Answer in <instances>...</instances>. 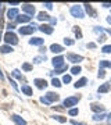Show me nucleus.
I'll use <instances>...</instances> for the list:
<instances>
[{"mask_svg":"<svg viewBox=\"0 0 111 125\" xmlns=\"http://www.w3.org/2000/svg\"><path fill=\"white\" fill-rule=\"evenodd\" d=\"M46 97H47V100H49V102L51 103V102H57L58 99H60V96H58L57 93H53V92H49V93L46 94Z\"/></svg>","mask_w":111,"mask_h":125,"instance_id":"15","label":"nucleus"},{"mask_svg":"<svg viewBox=\"0 0 111 125\" xmlns=\"http://www.w3.org/2000/svg\"><path fill=\"white\" fill-rule=\"evenodd\" d=\"M11 74H13V75L15 76V78H18V79H22V75L20 74V71H18V70H14V71L11 72Z\"/></svg>","mask_w":111,"mask_h":125,"instance_id":"32","label":"nucleus"},{"mask_svg":"<svg viewBox=\"0 0 111 125\" xmlns=\"http://www.w3.org/2000/svg\"><path fill=\"white\" fill-rule=\"evenodd\" d=\"M46 50H47V49H46V47H43V46H40L39 52H40V53H44V52H46Z\"/></svg>","mask_w":111,"mask_h":125,"instance_id":"42","label":"nucleus"},{"mask_svg":"<svg viewBox=\"0 0 111 125\" xmlns=\"http://www.w3.org/2000/svg\"><path fill=\"white\" fill-rule=\"evenodd\" d=\"M36 29V27H32V25H29V27H22L20 28V33L21 35H31V33H33Z\"/></svg>","mask_w":111,"mask_h":125,"instance_id":"5","label":"nucleus"},{"mask_svg":"<svg viewBox=\"0 0 111 125\" xmlns=\"http://www.w3.org/2000/svg\"><path fill=\"white\" fill-rule=\"evenodd\" d=\"M33 82H35V85H36L38 89H44V88L47 86V82H46L44 79H39V78H36Z\"/></svg>","mask_w":111,"mask_h":125,"instance_id":"9","label":"nucleus"},{"mask_svg":"<svg viewBox=\"0 0 111 125\" xmlns=\"http://www.w3.org/2000/svg\"><path fill=\"white\" fill-rule=\"evenodd\" d=\"M39 29L43 32V33H46V35H51V33H53V28H51V25H47V24L40 25Z\"/></svg>","mask_w":111,"mask_h":125,"instance_id":"7","label":"nucleus"},{"mask_svg":"<svg viewBox=\"0 0 111 125\" xmlns=\"http://www.w3.org/2000/svg\"><path fill=\"white\" fill-rule=\"evenodd\" d=\"M64 43H65L67 46H72L74 45V40L70 39V38H65V39H64Z\"/></svg>","mask_w":111,"mask_h":125,"instance_id":"33","label":"nucleus"},{"mask_svg":"<svg viewBox=\"0 0 111 125\" xmlns=\"http://www.w3.org/2000/svg\"><path fill=\"white\" fill-rule=\"evenodd\" d=\"M70 115H78V108H71L70 111H68Z\"/></svg>","mask_w":111,"mask_h":125,"instance_id":"36","label":"nucleus"},{"mask_svg":"<svg viewBox=\"0 0 111 125\" xmlns=\"http://www.w3.org/2000/svg\"><path fill=\"white\" fill-rule=\"evenodd\" d=\"M22 11L29 14V15H33V14H35V7L32 4H24L22 6Z\"/></svg>","mask_w":111,"mask_h":125,"instance_id":"8","label":"nucleus"},{"mask_svg":"<svg viewBox=\"0 0 111 125\" xmlns=\"http://www.w3.org/2000/svg\"><path fill=\"white\" fill-rule=\"evenodd\" d=\"M29 43H31L32 46H42L43 45V39H42V38H32V39L29 40Z\"/></svg>","mask_w":111,"mask_h":125,"instance_id":"16","label":"nucleus"},{"mask_svg":"<svg viewBox=\"0 0 111 125\" xmlns=\"http://www.w3.org/2000/svg\"><path fill=\"white\" fill-rule=\"evenodd\" d=\"M51 85L56 86V88H60V86H61V82H60L58 79H56V78H53V81H51Z\"/></svg>","mask_w":111,"mask_h":125,"instance_id":"30","label":"nucleus"},{"mask_svg":"<svg viewBox=\"0 0 111 125\" xmlns=\"http://www.w3.org/2000/svg\"><path fill=\"white\" fill-rule=\"evenodd\" d=\"M17 22H20V24H24V22H29L31 21V17L28 15V14H22V15H18L17 17V20H15Z\"/></svg>","mask_w":111,"mask_h":125,"instance_id":"11","label":"nucleus"},{"mask_svg":"<svg viewBox=\"0 0 111 125\" xmlns=\"http://www.w3.org/2000/svg\"><path fill=\"white\" fill-rule=\"evenodd\" d=\"M50 50L53 52V53H61L62 50H64V47L60 45H56V43H53V45L50 46Z\"/></svg>","mask_w":111,"mask_h":125,"instance_id":"18","label":"nucleus"},{"mask_svg":"<svg viewBox=\"0 0 111 125\" xmlns=\"http://www.w3.org/2000/svg\"><path fill=\"white\" fill-rule=\"evenodd\" d=\"M106 76V71L103 70V68H100V71H99V78H104Z\"/></svg>","mask_w":111,"mask_h":125,"instance_id":"37","label":"nucleus"},{"mask_svg":"<svg viewBox=\"0 0 111 125\" xmlns=\"http://www.w3.org/2000/svg\"><path fill=\"white\" fill-rule=\"evenodd\" d=\"M0 10H1V4H0Z\"/></svg>","mask_w":111,"mask_h":125,"instance_id":"49","label":"nucleus"},{"mask_svg":"<svg viewBox=\"0 0 111 125\" xmlns=\"http://www.w3.org/2000/svg\"><path fill=\"white\" fill-rule=\"evenodd\" d=\"M108 118H110V120H111V113H110V114H108Z\"/></svg>","mask_w":111,"mask_h":125,"instance_id":"48","label":"nucleus"},{"mask_svg":"<svg viewBox=\"0 0 111 125\" xmlns=\"http://www.w3.org/2000/svg\"><path fill=\"white\" fill-rule=\"evenodd\" d=\"M62 82H64V83H70V82H71V75H64Z\"/></svg>","mask_w":111,"mask_h":125,"instance_id":"35","label":"nucleus"},{"mask_svg":"<svg viewBox=\"0 0 111 125\" xmlns=\"http://www.w3.org/2000/svg\"><path fill=\"white\" fill-rule=\"evenodd\" d=\"M7 28H9V29H11V31H13V29H14V28H15V27H14L13 24H9V25H7Z\"/></svg>","mask_w":111,"mask_h":125,"instance_id":"44","label":"nucleus"},{"mask_svg":"<svg viewBox=\"0 0 111 125\" xmlns=\"http://www.w3.org/2000/svg\"><path fill=\"white\" fill-rule=\"evenodd\" d=\"M42 61H46V56H44V57L40 56V57H35V58H33V62H36V64H39V62H42Z\"/></svg>","mask_w":111,"mask_h":125,"instance_id":"29","label":"nucleus"},{"mask_svg":"<svg viewBox=\"0 0 111 125\" xmlns=\"http://www.w3.org/2000/svg\"><path fill=\"white\" fill-rule=\"evenodd\" d=\"M104 31H107V32H108V33L111 35V29H104Z\"/></svg>","mask_w":111,"mask_h":125,"instance_id":"47","label":"nucleus"},{"mask_svg":"<svg viewBox=\"0 0 111 125\" xmlns=\"http://www.w3.org/2000/svg\"><path fill=\"white\" fill-rule=\"evenodd\" d=\"M81 100V96H72V97H67L62 103V106L64 107H72V106H75L76 103Z\"/></svg>","mask_w":111,"mask_h":125,"instance_id":"1","label":"nucleus"},{"mask_svg":"<svg viewBox=\"0 0 111 125\" xmlns=\"http://www.w3.org/2000/svg\"><path fill=\"white\" fill-rule=\"evenodd\" d=\"M101 52H103V53H111V45L104 46V47L101 49Z\"/></svg>","mask_w":111,"mask_h":125,"instance_id":"34","label":"nucleus"},{"mask_svg":"<svg viewBox=\"0 0 111 125\" xmlns=\"http://www.w3.org/2000/svg\"><path fill=\"white\" fill-rule=\"evenodd\" d=\"M85 9H86V11H88V14H90V15H92V17H97V13H96V10L93 9V7H92V4H89V3H85Z\"/></svg>","mask_w":111,"mask_h":125,"instance_id":"10","label":"nucleus"},{"mask_svg":"<svg viewBox=\"0 0 111 125\" xmlns=\"http://www.w3.org/2000/svg\"><path fill=\"white\" fill-rule=\"evenodd\" d=\"M22 68H24L25 71H31V70H32V65L29 64V62H25V64H22Z\"/></svg>","mask_w":111,"mask_h":125,"instance_id":"31","label":"nucleus"},{"mask_svg":"<svg viewBox=\"0 0 111 125\" xmlns=\"http://www.w3.org/2000/svg\"><path fill=\"white\" fill-rule=\"evenodd\" d=\"M7 17H9L10 20H17V17H18V10H17V9H10L9 11H7Z\"/></svg>","mask_w":111,"mask_h":125,"instance_id":"12","label":"nucleus"},{"mask_svg":"<svg viewBox=\"0 0 111 125\" xmlns=\"http://www.w3.org/2000/svg\"><path fill=\"white\" fill-rule=\"evenodd\" d=\"M44 6H46V9H47V10L53 9V4H51V3H44Z\"/></svg>","mask_w":111,"mask_h":125,"instance_id":"40","label":"nucleus"},{"mask_svg":"<svg viewBox=\"0 0 111 125\" xmlns=\"http://www.w3.org/2000/svg\"><path fill=\"white\" fill-rule=\"evenodd\" d=\"M71 124H72V125H86L85 122H78V121H75V120H72Z\"/></svg>","mask_w":111,"mask_h":125,"instance_id":"38","label":"nucleus"},{"mask_svg":"<svg viewBox=\"0 0 111 125\" xmlns=\"http://www.w3.org/2000/svg\"><path fill=\"white\" fill-rule=\"evenodd\" d=\"M88 47H90V49H94V47H96V45H94V43H88Z\"/></svg>","mask_w":111,"mask_h":125,"instance_id":"43","label":"nucleus"},{"mask_svg":"<svg viewBox=\"0 0 111 125\" xmlns=\"http://www.w3.org/2000/svg\"><path fill=\"white\" fill-rule=\"evenodd\" d=\"M81 71H82V70H81L79 65H75V67H72V68H71V74H74V75H78Z\"/></svg>","mask_w":111,"mask_h":125,"instance_id":"26","label":"nucleus"},{"mask_svg":"<svg viewBox=\"0 0 111 125\" xmlns=\"http://www.w3.org/2000/svg\"><path fill=\"white\" fill-rule=\"evenodd\" d=\"M86 82H88V79H86V78L83 76V78H81L79 81H76V83H75L74 86H75L76 89H78V88H82V86H85V85H86Z\"/></svg>","mask_w":111,"mask_h":125,"instance_id":"19","label":"nucleus"},{"mask_svg":"<svg viewBox=\"0 0 111 125\" xmlns=\"http://www.w3.org/2000/svg\"><path fill=\"white\" fill-rule=\"evenodd\" d=\"M38 20H40V21H47V20H51V18H50L49 14H46V13L42 11V13L38 14Z\"/></svg>","mask_w":111,"mask_h":125,"instance_id":"20","label":"nucleus"},{"mask_svg":"<svg viewBox=\"0 0 111 125\" xmlns=\"http://www.w3.org/2000/svg\"><path fill=\"white\" fill-rule=\"evenodd\" d=\"M110 89H111L110 83H103V85H100V88H99V93H107V92H110Z\"/></svg>","mask_w":111,"mask_h":125,"instance_id":"17","label":"nucleus"},{"mask_svg":"<svg viewBox=\"0 0 111 125\" xmlns=\"http://www.w3.org/2000/svg\"><path fill=\"white\" fill-rule=\"evenodd\" d=\"M4 40L9 43V45H17L18 43V38H17V35L15 33H13V32L10 31V32H7L4 35Z\"/></svg>","mask_w":111,"mask_h":125,"instance_id":"2","label":"nucleus"},{"mask_svg":"<svg viewBox=\"0 0 111 125\" xmlns=\"http://www.w3.org/2000/svg\"><path fill=\"white\" fill-rule=\"evenodd\" d=\"M103 7H106V9H108V7H111V3H103Z\"/></svg>","mask_w":111,"mask_h":125,"instance_id":"41","label":"nucleus"},{"mask_svg":"<svg viewBox=\"0 0 111 125\" xmlns=\"http://www.w3.org/2000/svg\"><path fill=\"white\" fill-rule=\"evenodd\" d=\"M21 90H22V93H25L27 96H31V94H32V89L28 85H22Z\"/></svg>","mask_w":111,"mask_h":125,"instance_id":"21","label":"nucleus"},{"mask_svg":"<svg viewBox=\"0 0 111 125\" xmlns=\"http://www.w3.org/2000/svg\"><path fill=\"white\" fill-rule=\"evenodd\" d=\"M107 22H108V24H111V17H108V18H107Z\"/></svg>","mask_w":111,"mask_h":125,"instance_id":"46","label":"nucleus"},{"mask_svg":"<svg viewBox=\"0 0 111 125\" xmlns=\"http://www.w3.org/2000/svg\"><path fill=\"white\" fill-rule=\"evenodd\" d=\"M11 118H13V121L15 122L17 125H27V122H25V120H22L20 115H17V114H13L11 115Z\"/></svg>","mask_w":111,"mask_h":125,"instance_id":"13","label":"nucleus"},{"mask_svg":"<svg viewBox=\"0 0 111 125\" xmlns=\"http://www.w3.org/2000/svg\"><path fill=\"white\" fill-rule=\"evenodd\" d=\"M111 68V61H107V60H101L100 61V68Z\"/></svg>","mask_w":111,"mask_h":125,"instance_id":"23","label":"nucleus"},{"mask_svg":"<svg viewBox=\"0 0 111 125\" xmlns=\"http://www.w3.org/2000/svg\"><path fill=\"white\" fill-rule=\"evenodd\" d=\"M71 15L72 17H76V18H83V10H82V7L81 6H72L71 7Z\"/></svg>","mask_w":111,"mask_h":125,"instance_id":"3","label":"nucleus"},{"mask_svg":"<svg viewBox=\"0 0 111 125\" xmlns=\"http://www.w3.org/2000/svg\"><path fill=\"white\" fill-rule=\"evenodd\" d=\"M51 62H53V65L56 67V70H58V68L64 67L65 64H64V57L62 56H57V57H54L53 60H51Z\"/></svg>","mask_w":111,"mask_h":125,"instance_id":"4","label":"nucleus"},{"mask_svg":"<svg viewBox=\"0 0 111 125\" xmlns=\"http://www.w3.org/2000/svg\"><path fill=\"white\" fill-rule=\"evenodd\" d=\"M90 108H92L93 111H100V113H104V106H103V104H100V103H93V104L90 106Z\"/></svg>","mask_w":111,"mask_h":125,"instance_id":"14","label":"nucleus"},{"mask_svg":"<svg viewBox=\"0 0 111 125\" xmlns=\"http://www.w3.org/2000/svg\"><path fill=\"white\" fill-rule=\"evenodd\" d=\"M0 52H1V53H10V52H13V47L9 46V45L1 46V47H0Z\"/></svg>","mask_w":111,"mask_h":125,"instance_id":"22","label":"nucleus"},{"mask_svg":"<svg viewBox=\"0 0 111 125\" xmlns=\"http://www.w3.org/2000/svg\"><path fill=\"white\" fill-rule=\"evenodd\" d=\"M104 117H106V114H104V113L94 114V115H93V120H94V121H101V120H104Z\"/></svg>","mask_w":111,"mask_h":125,"instance_id":"24","label":"nucleus"},{"mask_svg":"<svg viewBox=\"0 0 111 125\" xmlns=\"http://www.w3.org/2000/svg\"><path fill=\"white\" fill-rule=\"evenodd\" d=\"M0 79H1V81L4 79V76H3V72H1V70H0Z\"/></svg>","mask_w":111,"mask_h":125,"instance_id":"45","label":"nucleus"},{"mask_svg":"<svg viewBox=\"0 0 111 125\" xmlns=\"http://www.w3.org/2000/svg\"><path fill=\"white\" fill-rule=\"evenodd\" d=\"M67 65H64V67H61V68H58V70H56L54 72H50V75H54V74H62L64 71H67Z\"/></svg>","mask_w":111,"mask_h":125,"instance_id":"25","label":"nucleus"},{"mask_svg":"<svg viewBox=\"0 0 111 125\" xmlns=\"http://www.w3.org/2000/svg\"><path fill=\"white\" fill-rule=\"evenodd\" d=\"M74 32H75V35L78 39H81L82 38V32H81V28L79 27H74Z\"/></svg>","mask_w":111,"mask_h":125,"instance_id":"28","label":"nucleus"},{"mask_svg":"<svg viewBox=\"0 0 111 125\" xmlns=\"http://www.w3.org/2000/svg\"><path fill=\"white\" fill-rule=\"evenodd\" d=\"M53 118L56 121H58V122H61V124H64V122L67 121V118L65 117H62V115H53Z\"/></svg>","mask_w":111,"mask_h":125,"instance_id":"27","label":"nucleus"},{"mask_svg":"<svg viewBox=\"0 0 111 125\" xmlns=\"http://www.w3.org/2000/svg\"><path fill=\"white\" fill-rule=\"evenodd\" d=\"M40 102L44 103V104H50V102L47 100V97H40Z\"/></svg>","mask_w":111,"mask_h":125,"instance_id":"39","label":"nucleus"},{"mask_svg":"<svg viewBox=\"0 0 111 125\" xmlns=\"http://www.w3.org/2000/svg\"><path fill=\"white\" fill-rule=\"evenodd\" d=\"M67 60L71 62H79L83 60V57L82 56H78V54H72V53H68L67 54Z\"/></svg>","mask_w":111,"mask_h":125,"instance_id":"6","label":"nucleus"}]
</instances>
